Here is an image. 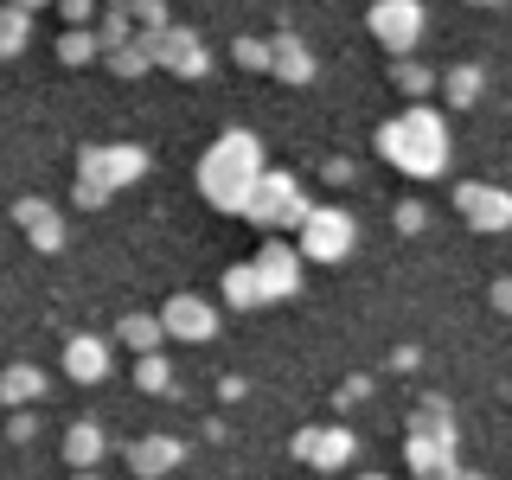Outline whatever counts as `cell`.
Instances as JSON below:
<instances>
[{
  "mask_svg": "<svg viewBox=\"0 0 512 480\" xmlns=\"http://www.w3.org/2000/svg\"><path fill=\"white\" fill-rule=\"evenodd\" d=\"M378 154L410 180H442L448 173V122L429 103H410L404 116H391L378 128Z\"/></svg>",
  "mask_w": 512,
  "mask_h": 480,
  "instance_id": "1",
  "label": "cell"
},
{
  "mask_svg": "<svg viewBox=\"0 0 512 480\" xmlns=\"http://www.w3.org/2000/svg\"><path fill=\"white\" fill-rule=\"evenodd\" d=\"M256 180H263V141H256L250 128H224L199 160V192L218 205V212H244Z\"/></svg>",
  "mask_w": 512,
  "mask_h": 480,
  "instance_id": "2",
  "label": "cell"
},
{
  "mask_svg": "<svg viewBox=\"0 0 512 480\" xmlns=\"http://www.w3.org/2000/svg\"><path fill=\"white\" fill-rule=\"evenodd\" d=\"M455 448H461V429H455V416H448V404L442 397H423L416 416H410V436H404V461L423 480H436V474L455 468Z\"/></svg>",
  "mask_w": 512,
  "mask_h": 480,
  "instance_id": "3",
  "label": "cell"
},
{
  "mask_svg": "<svg viewBox=\"0 0 512 480\" xmlns=\"http://www.w3.org/2000/svg\"><path fill=\"white\" fill-rule=\"evenodd\" d=\"M141 173H148V154L128 148V141H116V148H90L84 154V186H77V199H84V205H103L116 186L141 180Z\"/></svg>",
  "mask_w": 512,
  "mask_h": 480,
  "instance_id": "4",
  "label": "cell"
},
{
  "mask_svg": "<svg viewBox=\"0 0 512 480\" xmlns=\"http://www.w3.org/2000/svg\"><path fill=\"white\" fill-rule=\"evenodd\" d=\"M352 237H359V224L340 205H308V218H301V256L308 263H340L352 250Z\"/></svg>",
  "mask_w": 512,
  "mask_h": 480,
  "instance_id": "5",
  "label": "cell"
},
{
  "mask_svg": "<svg viewBox=\"0 0 512 480\" xmlns=\"http://www.w3.org/2000/svg\"><path fill=\"white\" fill-rule=\"evenodd\" d=\"M365 26H372V39L384 45V52L404 58V52H416V39H423L429 13H423V0H372Z\"/></svg>",
  "mask_w": 512,
  "mask_h": 480,
  "instance_id": "6",
  "label": "cell"
},
{
  "mask_svg": "<svg viewBox=\"0 0 512 480\" xmlns=\"http://www.w3.org/2000/svg\"><path fill=\"white\" fill-rule=\"evenodd\" d=\"M244 218H256L263 231L301 224V218H308V205H301V186L288 180V173H263V180L250 186V199H244Z\"/></svg>",
  "mask_w": 512,
  "mask_h": 480,
  "instance_id": "7",
  "label": "cell"
},
{
  "mask_svg": "<svg viewBox=\"0 0 512 480\" xmlns=\"http://www.w3.org/2000/svg\"><path fill=\"white\" fill-rule=\"evenodd\" d=\"M455 212L468 231H512V192L506 186H493V180H461L455 186Z\"/></svg>",
  "mask_w": 512,
  "mask_h": 480,
  "instance_id": "8",
  "label": "cell"
},
{
  "mask_svg": "<svg viewBox=\"0 0 512 480\" xmlns=\"http://www.w3.org/2000/svg\"><path fill=\"white\" fill-rule=\"evenodd\" d=\"M160 327H167L173 340H192V346H199V340H212V333H218V308L205 295H173L167 308H160Z\"/></svg>",
  "mask_w": 512,
  "mask_h": 480,
  "instance_id": "9",
  "label": "cell"
},
{
  "mask_svg": "<svg viewBox=\"0 0 512 480\" xmlns=\"http://www.w3.org/2000/svg\"><path fill=\"white\" fill-rule=\"evenodd\" d=\"M148 39H154V64H160V71L205 77V52H199V39H192L186 26H160V32H148Z\"/></svg>",
  "mask_w": 512,
  "mask_h": 480,
  "instance_id": "10",
  "label": "cell"
},
{
  "mask_svg": "<svg viewBox=\"0 0 512 480\" xmlns=\"http://www.w3.org/2000/svg\"><path fill=\"white\" fill-rule=\"evenodd\" d=\"M256 282H263V301H282V295H295V282H301V250H282V244H269V250H256Z\"/></svg>",
  "mask_w": 512,
  "mask_h": 480,
  "instance_id": "11",
  "label": "cell"
},
{
  "mask_svg": "<svg viewBox=\"0 0 512 480\" xmlns=\"http://www.w3.org/2000/svg\"><path fill=\"white\" fill-rule=\"evenodd\" d=\"M295 455L301 461H308V468H346V461H352V436H346V429H301V436H295Z\"/></svg>",
  "mask_w": 512,
  "mask_h": 480,
  "instance_id": "12",
  "label": "cell"
},
{
  "mask_svg": "<svg viewBox=\"0 0 512 480\" xmlns=\"http://www.w3.org/2000/svg\"><path fill=\"white\" fill-rule=\"evenodd\" d=\"M180 455H186V448L173 442V436H148V442H135V448H128V461H135V474H148V480L173 474V468H180Z\"/></svg>",
  "mask_w": 512,
  "mask_h": 480,
  "instance_id": "13",
  "label": "cell"
},
{
  "mask_svg": "<svg viewBox=\"0 0 512 480\" xmlns=\"http://www.w3.org/2000/svg\"><path fill=\"white\" fill-rule=\"evenodd\" d=\"M64 372H71L77 384L109 378V346H103V340H90V333H84V340H71V346H64Z\"/></svg>",
  "mask_w": 512,
  "mask_h": 480,
  "instance_id": "14",
  "label": "cell"
},
{
  "mask_svg": "<svg viewBox=\"0 0 512 480\" xmlns=\"http://www.w3.org/2000/svg\"><path fill=\"white\" fill-rule=\"evenodd\" d=\"M269 71L288 77V84H308V77H314L308 45H301V39H288V32H282V39H269Z\"/></svg>",
  "mask_w": 512,
  "mask_h": 480,
  "instance_id": "15",
  "label": "cell"
},
{
  "mask_svg": "<svg viewBox=\"0 0 512 480\" xmlns=\"http://www.w3.org/2000/svg\"><path fill=\"white\" fill-rule=\"evenodd\" d=\"M224 301H231V308H263V282H256L250 263H237L231 276H224Z\"/></svg>",
  "mask_w": 512,
  "mask_h": 480,
  "instance_id": "16",
  "label": "cell"
},
{
  "mask_svg": "<svg viewBox=\"0 0 512 480\" xmlns=\"http://www.w3.org/2000/svg\"><path fill=\"white\" fill-rule=\"evenodd\" d=\"M442 90H448V103H455V109H474V96H480V64H455V71L442 77Z\"/></svg>",
  "mask_w": 512,
  "mask_h": 480,
  "instance_id": "17",
  "label": "cell"
},
{
  "mask_svg": "<svg viewBox=\"0 0 512 480\" xmlns=\"http://www.w3.org/2000/svg\"><path fill=\"white\" fill-rule=\"evenodd\" d=\"M160 333H167V327H160L154 314H128V320H122V346H135V352H154Z\"/></svg>",
  "mask_w": 512,
  "mask_h": 480,
  "instance_id": "18",
  "label": "cell"
},
{
  "mask_svg": "<svg viewBox=\"0 0 512 480\" xmlns=\"http://www.w3.org/2000/svg\"><path fill=\"white\" fill-rule=\"evenodd\" d=\"M64 455H71L77 468H90V461L103 455V429H96V423H77V429H71V442H64Z\"/></svg>",
  "mask_w": 512,
  "mask_h": 480,
  "instance_id": "19",
  "label": "cell"
},
{
  "mask_svg": "<svg viewBox=\"0 0 512 480\" xmlns=\"http://www.w3.org/2000/svg\"><path fill=\"white\" fill-rule=\"evenodd\" d=\"M20 39H26V13H20V7H7V13H0V58L20 52Z\"/></svg>",
  "mask_w": 512,
  "mask_h": 480,
  "instance_id": "20",
  "label": "cell"
},
{
  "mask_svg": "<svg viewBox=\"0 0 512 480\" xmlns=\"http://www.w3.org/2000/svg\"><path fill=\"white\" fill-rule=\"evenodd\" d=\"M141 391H167V359H160V352H141Z\"/></svg>",
  "mask_w": 512,
  "mask_h": 480,
  "instance_id": "21",
  "label": "cell"
},
{
  "mask_svg": "<svg viewBox=\"0 0 512 480\" xmlns=\"http://www.w3.org/2000/svg\"><path fill=\"white\" fill-rule=\"evenodd\" d=\"M237 64L244 71H269V39H237Z\"/></svg>",
  "mask_w": 512,
  "mask_h": 480,
  "instance_id": "22",
  "label": "cell"
},
{
  "mask_svg": "<svg viewBox=\"0 0 512 480\" xmlns=\"http://www.w3.org/2000/svg\"><path fill=\"white\" fill-rule=\"evenodd\" d=\"M397 84H404L410 96H423L429 90V71H423V64H397Z\"/></svg>",
  "mask_w": 512,
  "mask_h": 480,
  "instance_id": "23",
  "label": "cell"
},
{
  "mask_svg": "<svg viewBox=\"0 0 512 480\" xmlns=\"http://www.w3.org/2000/svg\"><path fill=\"white\" fill-rule=\"evenodd\" d=\"M96 45H103V39H90V32H71V39H64V58H71V64H84V58L96 52Z\"/></svg>",
  "mask_w": 512,
  "mask_h": 480,
  "instance_id": "24",
  "label": "cell"
},
{
  "mask_svg": "<svg viewBox=\"0 0 512 480\" xmlns=\"http://www.w3.org/2000/svg\"><path fill=\"white\" fill-rule=\"evenodd\" d=\"M487 295H493V308H500V314H512V276H500V282L487 288Z\"/></svg>",
  "mask_w": 512,
  "mask_h": 480,
  "instance_id": "25",
  "label": "cell"
},
{
  "mask_svg": "<svg viewBox=\"0 0 512 480\" xmlns=\"http://www.w3.org/2000/svg\"><path fill=\"white\" fill-rule=\"evenodd\" d=\"M397 231H423V205H397Z\"/></svg>",
  "mask_w": 512,
  "mask_h": 480,
  "instance_id": "26",
  "label": "cell"
},
{
  "mask_svg": "<svg viewBox=\"0 0 512 480\" xmlns=\"http://www.w3.org/2000/svg\"><path fill=\"white\" fill-rule=\"evenodd\" d=\"M64 13H71V20H90V0H64Z\"/></svg>",
  "mask_w": 512,
  "mask_h": 480,
  "instance_id": "27",
  "label": "cell"
},
{
  "mask_svg": "<svg viewBox=\"0 0 512 480\" xmlns=\"http://www.w3.org/2000/svg\"><path fill=\"white\" fill-rule=\"evenodd\" d=\"M442 480H487V474H474V468H461V461H455V468H448Z\"/></svg>",
  "mask_w": 512,
  "mask_h": 480,
  "instance_id": "28",
  "label": "cell"
},
{
  "mask_svg": "<svg viewBox=\"0 0 512 480\" xmlns=\"http://www.w3.org/2000/svg\"><path fill=\"white\" fill-rule=\"evenodd\" d=\"M474 7H506V0H474Z\"/></svg>",
  "mask_w": 512,
  "mask_h": 480,
  "instance_id": "29",
  "label": "cell"
},
{
  "mask_svg": "<svg viewBox=\"0 0 512 480\" xmlns=\"http://www.w3.org/2000/svg\"><path fill=\"white\" fill-rule=\"evenodd\" d=\"M359 480H384V474H359Z\"/></svg>",
  "mask_w": 512,
  "mask_h": 480,
  "instance_id": "30",
  "label": "cell"
},
{
  "mask_svg": "<svg viewBox=\"0 0 512 480\" xmlns=\"http://www.w3.org/2000/svg\"><path fill=\"white\" fill-rule=\"evenodd\" d=\"M84 480H96V474H84Z\"/></svg>",
  "mask_w": 512,
  "mask_h": 480,
  "instance_id": "31",
  "label": "cell"
},
{
  "mask_svg": "<svg viewBox=\"0 0 512 480\" xmlns=\"http://www.w3.org/2000/svg\"><path fill=\"white\" fill-rule=\"evenodd\" d=\"M436 480H442V474H436Z\"/></svg>",
  "mask_w": 512,
  "mask_h": 480,
  "instance_id": "32",
  "label": "cell"
}]
</instances>
